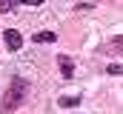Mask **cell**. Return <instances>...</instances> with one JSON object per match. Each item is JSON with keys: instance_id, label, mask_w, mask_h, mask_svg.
Segmentation results:
<instances>
[{"instance_id": "cell-3", "label": "cell", "mask_w": 123, "mask_h": 114, "mask_svg": "<svg viewBox=\"0 0 123 114\" xmlns=\"http://www.w3.org/2000/svg\"><path fill=\"white\" fill-rule=\"evenodd\" d=\"M57 66H60V71H63V80H72L74 77V60L69 54H57Z\"/></svg>"}, {"instance_id": "cell-2", "label": "cell", "mask_w": 123, "mask_h": 114, "mask_svg": "<svg viewBox=\"0 0 123 114\" xmlns=\"http://www.w3.org/2000/svg\"><path fill=\"white\" fill-rule=\"evenodd\" d=\"M3 43H6L9 51H20V49H23V34H20L17 28H6V31H3Z\"/></svg>"}, {"instance_id": "cell-8", "label": "cell", "mask_w": 123, "mask_h": 114, "mask_svg": "<svg viewBox=\"0 0 123 114\" xmlns=\"http://www.w3.org/2000/svg\"><path fill=\"white\" fill-rule=\"evenodd\" d=\"M94 3H74V11H92Z\"/></svg>"}, {"instance_id": "cell-7", "label": "cell", "mask_w": 123, "mask_h": 114, "mask_svg": "<svg viewBox=\"0 0 123 114\" xmlns=\"http://www.w3.org/2000/svg\"><path fill=\"white\" fill-rule=\"evenodd\" d=\"M14 6H20V0H0V11H12Z\"/></svg>"}, {"instance_id": "cell-4", "label": "cell", "mask_w": 123, "mask_h": 114, "mask_svg": "<svg viewBox=\"0 0 123 114\" xmlns=\"http://www.w3.org/2000/svg\"><path fill=\"white\" fill-rule=\"evenodd\" d=\"M31 40H34V43H55L57 34H55V31H37V34H31Z\"/></svg>"}, {"instance_id": "cell-1", "label": "cell", "mask_w": 123, "mask_h": 114, "mask_svg": "<svg viewBox=\"0 0 123 114\" xmlns=\"http://www.w3.org/2000/svg\"><path fill=\"white\" fill-rule=\"evenodd\" d=\"M29 80H23V77H14L12 83H9V88H6V94H3V103H0V111L9 114L14 111V108H20L23 103H26V97H29Z\"/></svg>"}, {"instance_id": "cell-6", "label": "cell", "mask_w": 123, "mask_h": 114, "mask_svg": "<svg viewBox=\"0 0 123 114\" xmlns=\"http://www.w3.org/2000/svg\"><path fill=\"white\" fill-rule=\"evenodd\" d=\"M106 74L117 77V74H123V66H120V63H109V66H106Z\"/></svg>"}, {"instance_id": "cell-9", "label": "cell", "mask_w": 123, "mask_h": 114, "mask_svg": "<svg viewBox=\"0 0 123 114\" xmlns=\"http://www.w3.org/2000/svg\"><path fill=\"white\" fill-rule=\"evenodd\" d=\"M112 46H115V49H123V37H120V40H115Z\"/></svg>"}, {"instance_id": "cell-5", "label": "cell", "mask_w": 123, "mask_h": 114, "mask_svg": "<svg viewBox=\"0 0 123 114\" xmlns=\"http://www.w3.org/2000/svg\"><path fill=\"white\" fill-rule=\"evenodd\" d=\"M77 103H80V97H60V100H57L60 108H74Z\"/></svg>"}]
</instances>
